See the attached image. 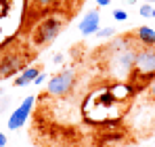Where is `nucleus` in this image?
<instances>
[{
  "mask_svg": "<svg viewBox=\"0 0 155 147\" xmlns=\"http://www.w3.org/2000/svg\"><path fill=\"white\" fill-rule=\"evenodd\" d=\"M153 17H155V6H153Z\"/></svg>",
  "mask_w": 155,
  "mask_h": 147,
  "instance_id": "412c9836",
  "label": "nucleus"
},
{
  "mask_svg": "<svg viewBox=\"0 0 155 147\" xmlns=\"http://www.w3.org/2000/svg\"><path fill=\"white\" fill-rule=\"evenodd\" d=\"M134 59H136V50L132 49L115 50L111 55V74L120 80H126L134 67Z\"/></svg>",
  "mask_w": 155,
  "mask_h": 147,
  "instance_id": "f257e3e1",
  "label": "nucleus"
},
{
  "mask_svg": "<svg viewBox=\"0 0 155 147\" xmlns=\"http://www.w3.org/2000/svg\"><path fill=\"white\" fill-rule=\"evenodd\" d=\"M113 34H115V29H113V27H101V29L97 32V36H99V38H111Z\"/></svg>",
  "mask_w": 155,
  "mask_h": 147,
  "instance_id": "9d476101",
  "label": "nucleus"
},
{
  "mask_svg": "<svg viewBox=\"0 0 155 147\" xmlns=\"http://www.w3.org/2000/svg\"><path fill=\"white\" fill-rule=\"evenodd\" d=\"M36 2H38L40 6H51V4H54V2H57V0H36Z\"/></svg>",
  "mask_w": 155,
  "mask_h": 147,
  "instance_id": "dca6fc26",
  "label": "nucleus"
},
{
  "mask_svg": "<svg viewBox=\"0 0 155 147\" xmlns=\"http://www.w3.org/2000/svg\"><path fill=\"white\" fill-rule=\"evenodd\" d=\"M23 61H25V57L19 55V53H6V55H2L0 57V80L17 74L23 67Z\"/></svg>",
  "mask_w": 155,
  "mask_h": 147,
  "instance_id": "39448f33",
  "label": "nucleus"
},
{
  "mask_svg": "<svg viewBox=\"0 0 155 147\" xmlns=\"http://www.w3.org/2000/svg\"><path fill=\"white\" fill-rule=\"evenodd\" d=\"M52 61H54V63H57V65H61V63H63V61H65V55H63V53H57V55H54V57H52Z\"/></svg>",
  "mask_w": 155,
  "mask_h": 147,
  "instance_id": "ddd939ff",
  "label": "nucleus"
},
{
  "mask_svg": "<svg viewBox=\"0 0 155 147\" xmlns=\"http://www.w3.org/2000/svg\"><path fill=\"white\" fill-rule=\"evenodd\" d=\"M124 147H136V145H124Z\"/></svg>",
  "mask_w": 155,
  "mask_h": 147,
  "instance_id": "aec40b11",
  "label": "nucleus"
},
{
  "mask_svg": "<svg viewBox=\"0 0 155 147\" xmlns=\"http://www.w3.org/2000/svg\"><path fill=\"white\" fill-rule=\"evenodd\" d=\"M136 36H138V40H140L145 46H155V32L151 29V27H147V25L138 27Z\"/></svg>",
  "mask_w": 155,
  "mask_h": 147,
  "instance_id": "1a4fd4ad",
  "label": "nucleus"
},
{
  "mask_svg": "<svg viewBox=\"0 0 155 147\" xmlns=\"http://www.w3.org/2000/svg\"><path fill=\"white\" fill-rule=\"evenodd\" d=\"M153 2H155V0H147V4H153Z\"/></svg>",
  "mask_w": 155,
  "mask_h": 147,
  "instance_id": "6ab92c4d",
  "label": "nucleus"
},
{
  "mask_svg": "<svg viewBox=\"0 0 155 147\" xmlns=\"http://www.w3.org/2000/svg\"><path fill=\"white\" fill-rule=\"evenodd\" d=\"M74 82H76V74L71 70H63V72L54 74L48 80V95H52V97H65L71 91Z\"/></svg>",
  "mask_w": 155,
  "mask_h": 147,
  "instance_id": "7ed1b4c3",
  "label": "nucleus"
},
{
  "mask_svg": "<svg viewBox=\"0 0 155 147\" xmlns=\"http://www.w3.org/2000/svg\"><path fill=\"white\" fill-rule=\"evenodd\" d=\"M38 74H40V67H36V65H31V67H23L21 76L15 78V86H25V84H29V82H34V80L38 78Z\"/></svg>",
  "mask_w": 155,
  "mask_h": 147,
  "instance_id": "6e6552de",
  "label": "nucleus"
},
{
  "mask_svg": "<svg viewBox=\"0 0 155 147\" xmlns=\"http://www.w3.org/2000/svg\"><path fill=\"white\" fill-rule=\"evenodd\" d=\"M134 70L140 78H147V76H155V49L153 46H145L136 53V59H134Z\"/></svg>",
  "mask_w": 155,
  "mask_h": 147,
  "instance_id": "20e7f679",
  "label": "nucleus"
},
{
  "mask_svg": "<svg viewBox=\"0 0 155 147\" xmlns=\"http://www.w3.org/2000/svg\"><path fill=\"white\" fill-rule=\"evenodd\" d=\"M109 2H111V0H97V4H99V6H107Z\"/></svg>",
  "mask_w": 155,
  "mask_h": 147,
  "instance_id": "a211bd4d",
  "label": "nucleus"
},
{
  "mask_svg": "<svg viewBox=\"0 0 155 147\" xmlns=\"http://www.w3.org/2000/svg\"><path fill=\"white\" fill-rule=\"evenodd\" d=\"M44 80H46V74H38V78H36V80H34V84H42V82H44Z\"/></svg>",
  "mask_w": 155,
  "mask_h": 147,
  "instance_id": "2eb2a0df",
  "label": "nucleus"
},
{
  "mask_svg": "<svg viewBox=\"0 0 155 147\" xmlns=\"http://www.w3.org/2000/svg\"><path fill=\"white\" fill-rule=\"evenodd\" d=\"M113 17H115L117 21H126V19H128V13H126L124 9H115V11H113Z\"/></svg>",
  "mask_w": 155,
  "mask_h": 147,
  "instance_id": "f8f14e48",
  "label": "nucleus"
},
{
  "mask_svg": "<svg viewBox=\"0 0 155 147\" xmlns=\"http://www.w3.org/2000/svg\"><path fill=\"white\" fill-rule=\"evenodd\" d=\"M101 29V15L99 11H88L84 17H82V23H80V32L84 36H92Z\"/></svg>",
  "mask_w": 155,
  "mask_h": 147,
  "instance_id": "0eeeda50",
  "label": "nucleus"
},
{
  "mask_svg": "<svg viewBox=\"0 0 155 147\" xmlns=\"http://www.w3.org/2000/svg\"><path fill=\"white\" fill-rule=\"evenodd\" d=\"M34 103H36V99L34 97H25L23 99V103L11 114V118H8V128L11 130H17V128H21L23 124H25L27 120V116H29V111H31V107H34Z\"/></svg>",
  "mask_w": 155,
  "mask_h": 147,
  "instance_id": "423d86ee",
  "label": "nucleus"
},
{
  "mask_svg": "<svg viewBox=\"0 0 155 147\" xmlns=\"http://www.w3.org/2000/svg\"><path fill=\"white\" fill-rule=\"evenodd\" d=\"M138 13H140V17H153V6L151 4H143L138 9Z\"/></svg>",
  "mask_w": 155,
  "mask_h": 147,
  "instance_id": "9b49d317",
  "label": "nucleus"
},
{
  "mask_svg": "<svg viewBox=\"0 0 155 147\" xmlns=\"http://www.w3.org/2000/svg\"><path fill=\"white\" fill-rule=\"evenodd\" d=\"M61 27H63V21H61L59 17H46L44 21H40V23H38V29H36V34H34L36 44L42 46V44L52 42V40L59 36Z\"/></svg>",
  "mask_w": 155,
  "mask_h": 147,
  "instance_id": "f03ea898",
  "label": "nucleus"
},
{
  "mask_svg": "<svg viewBox=\"0 0 155 147\" xmlns=\"http://www.w3.org/2000/svg\"><path fill=\"white\" fill-rule=\"evenodd\" d=\"M149 97H151V99L155 101V78H153V82L149 84Z\"/></svg>",
  "mask_w": 155,
  "mask_h": 147,
  "instance_id": "4468645a",
  "label": "nucleus"
},
{
  "mask_svg": "<svg viewBox=\"0 0 155 147\" xmlns=\"http://www.w3.org/2000/svg\"><path fill=\"white\" fill-rule=\"evenodd\" d=\"M0 147H6V135L0 132Z\"/></svg>",
  "mask_w": 155,
  "mask_h": 147,
  "instance_id": "f3484780",
  "label": "nucleus"
}]
</instances>
